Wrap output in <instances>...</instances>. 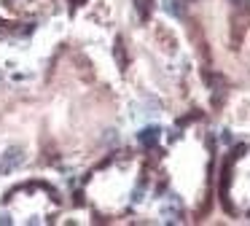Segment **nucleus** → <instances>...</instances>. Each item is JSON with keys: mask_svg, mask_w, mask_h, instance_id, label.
Masks as SVG:
<instances>
[{"mask_svg": "<svg viewBox=\"0 0 250 226\" xmlns=\"http://www.w3.org/2000/svg\"><path fill=\"white\" fill-rule=\"evenodd\" d=\"M221 197L231 213L250 215V148H237L226 161Z\"/></svg>", "mask_w": 250, "mask_h": 226, "instance_id": "nucleus-1", "label": "nucleus"}]
</instances>
